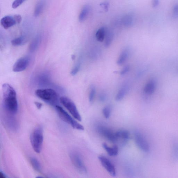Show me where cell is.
<instances>
[{
    "mask_svg": "<svg viewBox=\"0 0 178 178\" xmlns=\"http://www.w3.org/2000/svg\"><path fill=\"white\" fill-rule=\"evenodd\" d=\"M2 90L4 109L9 114H16L19 107L16 91L10 85L7 83L2 85Z\"/></svg>",
    "mask_w": 178,
    "mask_h": 178,
    "instance_id": "cell-1",
    "label": "cell"
},
{
    "mask_svg": "<svg viewBox=\"0 0 178 178\" xmlns=\"http://www.w3.org/2000/svg\"><path fill=\"white\" fill-rule=\"evenodd\" d=\"M36 96L52 106H57L59 98L56 92L52 89H38L35 92Z\"/></svg>",
    "mask_w": 178,
    "mask_h": 178,
    "instance_id": "cell-2",
    "label": "cell"
},
{
    "mask_svg": "<svg viewBox=\"0 0 178 178\" xmlns=\"http://www.w3.org/2000/svg\"><path fill=\"white\" fill-rule=\"evenodd\" d=\"M32 146L34 151L38 154L42 151L44 140V132L42 128L38 126L32 132L30 137Z\"/></svg>",
    "mask_w": 178,
    "mask_h": 178,
    "instance_id": "cell-3",
    "label": "cell"
},
{
    "mask_svg": "<svg viewBox=\"0 0 178 178\" xmlns=\"http://www.w3.org/2000/svg\"><path fill=\"white\" fill-rule=\"evenodd\" d=\"M56 107L59 117L64 121L71 125L74 129L81 131L84 130L83 126L72 118L62 107L57 105Z\"/></svg>",
    "mask_w": 178,
    "mask_h": 178,
    "instance_id": "cell-4",
    "label": "cell"
},
{
    "mask_svg": "<svg viewBox=\"0 0 178 178\" xmlns=\"http://www.w3.org/2000/svg\"><path fill=\"white\" fill-rule=\"evenodd\" d=\"M60 101L66 108L68 110L73 117L79 121H81L82 118L78 110L76 105L68 97L62 96L60 98Z\"/></svg>",
    "mask_w": 178,
    "mask_h": 178,
    "instance_id": "cell-5",
    "label": "cell"
},
{
    "mask_svg": "<svg viewBox=\"0 0 178 178\" xmlns=\"http://www.w3.org/2000/svg\"><path fill=\"white\" fill-rule=\"evenodd\" d=\"M70 157L72 164L78 172L82 174H86L87 168L79 154L76 152H72L70 154Z\"/></svg>",
    "mask_w": 178,
    "mask_h": 178,
    "instance_id": "cell-6",
    "label": "cell"
},
{
    "mask_svg": "<svg viewBox=\"0 0 178 178\" xmlns=\"http://www.w3.org/2000/svg\"><path fill=\"white\" fill-rule=\"evenodd\" d=\"M97 130L99 133L109 141L115 143L118 141L116 135V132L106 126L99 125L97 127Z\"/></svg>",
    "mask_w": 178,
    "mask_h": 178,
    "instance_id": "cell-7",
    "label": "cell"
},
{
    "mask_svg": "<svg viewBox=\"0 0 178 178\" xmlns=\"http://www.w3.org/2000/svg\"><path fill=\"white\" fill-rule=\"evenodd\" d=\"M135 142L138 147L145 152H148L150 147L148 143L143 135L139 131H135L134 134Z\"/></svg>",
    "mask_w": 178,
    "mask_h": 178,
    "instance_id": "cell-8",
    "label": "cell"
},
{
    "mask_svg": "<svg viewBox=\"0 0 178 178\" xmlns=\"http://www.w3.org/2000/svg\"><path fill=\"white\" fill-rule=\"evenodd\" d=\"M99 159L102 166L111 176L113 177L116 176V168L108 159L102 155H100L99 157Z\"/></svg>",
    "mask_w": 178,
    "mask_h": 178,
    "instance_id": "cell-9",
    "label": "cell"
},
{
    "mask_svg": "<svg viewBox=\"0 0 178 178\" xmlns=\"http://www.w3.org/2000/svg\"><path fill=\"white\" fill-rule=\"evenodd\" d=\"M28 57L25 56L17 60L13 67V71L15 72H21L26 69L30 63Z\"/></svg>",
    "mask_w": 178,
    "mask_h": 178,
    "instance_id": "cell-10",
    "label": "cell"
},
{
    "mask_svg": "<svg viewBox=\"0 0 178 178\" xmlns=\"http://www.w3.org/2000/svg\"><path fill=\"white\" fill-rule=\"evenodd\" d=\"M1 24L5 29H8L17 24L14 16H7L2 18Z\"/></svg>",
    "mask_w": 178,
    "mask_h": 178,
    "instance_id": "cell-11",
    "label": "cell"
},
{
    "mask_svg": "<svg viewBox=\"0 0 178 178\" xmlns=\"http://www.w3.org/2000/svg\"><path fill=\"white\" fill-rule=\"evenodd\" d=\"M46 5V0H39L37 2L34 9V15L35 16H38L42 13Z\"/></svg>",
    "mask_w": 178,
    "mask_h": 178,
    "instance_id": "cell-12",
    "label": "cell"
},
{
    "mask_svg": "<svg viewBox=\"0 0 178 178\" xmlns=\"http://www.w3.org/2000/svg\"><path fill=\"white\" fill-rule=\"evenodd\" d=\"M90 7L89 5H84L80 12L78 19L79 22H84L87 18L89 13Z\"/></svg>",
    "mask_w": 178,
    "mask_h": 178,
    "instance_id": "cell-13",
    "label": "cell"
},
{
    "mask_svg": "<svg viewBox=\"0 0 178 178\" xmlns=\"http://www.w3.org/2000/svg\"><path fill=\"white\" fill-rule=\"evenodd\" d=\"M103 147L110 156H116L118 154V147L117 145L110 147L107 144L104 143L103 144Z\"/></svg>",
    "mask_w": 178,
    "mask_h": 178,
    "instance_id": "cell-14",
    "label": "cell"
},
{
    "mask_svg": "<svg viewBox=\"0 0 178 178\" xmlns=\"http://www.w3.org/2000/svg\"><path fill=\"white\" fill-rule=\"evenodd\" d=\"M122 22L123 25L125 27H131L133 24V17L131 14H126L122 17Z\"/></svg>",
    "mask_w": 178,
    "mask_h": 178,
    "instance_id": "cell-15",
    "label": "cell"
},
{
    "mask_svg": "<svg viewBox=\"0 0 178 178\" xmlns=\"http://www.w3.org/2000/svg\"><path fill=\"white\" fill-rule=\"evenodd\" d=\"M116 135L118 141L119 139L122 140L126 141L129 138L130 134L129 132L126 130H120L116 132Z\"/></svg>",
    "mask_w": 178,
    "mask_h": 178,
    "instance_id": "cell-16",
    "label": "cell"
},
{
    "mask_svg": "<svg viewBox=\"0 0 178 178\" xmlns=\"http://www.w3.org/2000/svg\"><path fill=\"white\" fill-rule=\"evenodd\" d=\"M107 29L104 27H101L96 32V37L99 42H104L106 37Z\"/></svg>",
    "mask_w": 178,
    "mask_h": 178,
    "instance_id": "cell-17",
    "label": "cell"
},
{
    "mask_svg": "<svg viewBox=\"0 0 178 178\" xmlns=\"http://www.w3.org/2000/svg\"><path fill=\"white\" fill-rule=\"evenodd\" d=\"M129 56V52L127 49L124 50L119 56L117 61V64L119 65H122L126 61Z\"/></svg>",
    "mask_w": 178,
    "mask_h": 178,
    "instance_id": "cell-18",
    "label": "cell"
},
{
    "mask_svg": "<svg viewBox=\"0 0 178 178\" xmlns=\"http://www.w3.org/2000/svg\"><path fill=\"white\" fill-rule=\"evenodd\" d=\"M127 90L128 87L126 85H125L124 86L122 87L116 95V98H115L116 101H119L123 99L127 94Z\"/></svg>",
    "mask_w": 178,
    "mask_h": 178,
    "instance_id": "cell-19",
    "label": "cell"
},
{
    "mask_svg": "<svg viewBox=\"0 0 178 178\" xmlns=\"http://www.w3.org/2000/svg\"><path fill=\"white\" fill-rule=\"evenodd\" d=\"M172 156L174 161H178V140H177L173 143Z\"/></svg>",
    "mask_w": 178,
    "mask_h": 178,
    "instance_id": "cell-20",
    "label": "cell"
},
{
    "mask_svg": "<svg viewBox=\"0 0 178 178\" xmlns=\"http://www.w3.org/2000/svg\"><path fill=\"white\" fill-rule=\"evenodd\" d=\"M114 37V34L109 30L107 29L105 38V46L109 47Z\"/></svg>",
    "mask_w": 178,
    "mask_h": 178,
    "instance_id": "cell-21",
    "label": "cell"
},
{
    "mask_svg": "<svg viewBox=\"0 0 178 178\" xmlns=\"http://www.w3.org/2000/svg\"><path fill=\"white\" fill-rule=\"evenodd\" d=\"M30 162L32 167H33L35 170L38 172H40L41 170V166L38 160L36 158L31 157L30 159Z\"/></svg>",
    "mask_w": 178,
    "mask_h": 178,
    "instance_id": "cell-22",
    "label": "cell"
},
{
    "mask_svg": "<svg viewBox=\"0 0 178 178\" xmlns=\"http://www.w3.org/2000/svg\"><path fill=\"white\" fill-rule=\"evenodd\" d=\"M111 112V108L109 106H107L103 110V114L105 118H109Z\"/></svg>",
    "mask_w": 178,
    "mask_h": 178,
    "instance_id": "cell-23",
    "label": "cell"
},
{
    "mask_svg": "<svg viewBox=\"0 0 178 178\" xmlns=\"http://www.w3.org/2000/svg\"><path fill=\"white\" fill-rule=\"evenodd\" d=\"M24 41V39L22 37L17 38L11 41L12 45L14 46H18L20 45Z\"/></svg>",
    "mask_w": 178,
    "mask_h": 178,
    "instance_id": "cell-24",
    "label": "cell"
},
{
    "mask_svg": "<svg viewBox=\"0 0 178 178\" xmlns=\"http://www.w3.org/2000/svg\"><path fill=\"white\" fill-rule=\"evenodd\" d=\"M95 93H96V89L94 86L91 87L89 94V99L90 102L93 101L94 98Z\"/></svg>",
    "mask_w": 178,
    "mask_h": 178,
    "instance_id": "cell-25",
    "label": "cell"
},
{
    "mask_svg": "<svg viewBox=\"0 0 178 178\" xmlns=\"http://www.w3.org/2000/svg\"><path fill=\"white\" fill-rule=\"evenodd\" d=\"M154 85L151 82H150L145 86L144 91L145 93L147 94H150L152 93Z\"/></svg>",
    "mask_w": 178,
    "mask_h": 178,
    "instance_id": "cell-26",
    "label": "cell"
},
{
    "mask_svg": "<svg viewBox=\"0 0 178 178\" xmlns=\"http://www.w3.org/2000/svg\"><path fill=\"white\" fill-rule=\"evenodd\" d=\"M26 0H15L13 2L12 4V7L14 9H16L18 7L20 6L26 1Z\"/></svg>",
    "mask_w": 178,
    "mask_h": 178,
    "instance_id": "cell-27",
    "label": "cell"
},
{
    "mask_svg": "<svg viewBox=\"0 0 178 178\" xmlns=\"http://www.w3.org/2000/svg\"><path fill=\"white\" fill-rule=\"evenodd\" d=\"M40 39V37L39 36H37L33 42H32L31 46V49H34L37 47V45H38L39 40Z\"/></svg>",
    "mask_w": 178,
    "mask_h": 178,
    "instance_id": "cell-28",
    "label": "cell"
},
{
    "mask_svg": "<svg viewBox=\"0 0 178 178\" xmlns=\"http://www.w3.org/2000/svg\"><path fill=\"white\" fill-rule=\"evenodd\" d=\"M100 6L104 9L105 11L107 12L108 11L109 7V3L108 2H102L100 4Z\"/></svg>",
    "mask_w": 178,
    "mask_h": 178,
    "instance_id": "cell-29",
    "label": "cell"
},
{
    "mask_svg": "<svg viewBox=\"0 0 178 178\" xmlns=\"http://www.w3.org/2000/svg\"><path fill=\"white\" fill-rule=\"evenodd\" d=\"M80 67V65L78 64L77 66L74 67V68L71 71V74L72 75V76H74L75 74H76L79 71Z\"/></svg>",
    "mask_w": 178,
    "mask_h": 178,
    "instance_id": "cell-30",
    "label": "cell"
},
{
    "mask_svg": "<svg viewBox=\"0 0 178 178\" xmlns=\"http://www.w3.org/2000/svg\"><path fill=\"white\" fill-rule=\"evenodd\" d=\"M130 69V67L129 66H127L125 67L120 72V74L121 75H124L129 71Z\"/></svg>",
    "mask_w": 178,
    "mask_h": 178,
    "instance_id": "cell-31",
    "label": "cell"
},
{
    "mask_svg": "<svg viewBox=\"0 0 178 178\" xmlns=\"http://www.w3.org/2000/svg\"><path fill=\"white\" fill-rule=\"evenodd\" d=\"M15 20H16L17 24L20 23L22 21V17L19 14H16L14 16Z\"/></svg>",
    "mask_w": 178,
    "mask_h": 178,
    "instance_id": "cell-32",
    "label": "cell"
},
{
    "mask_svg": "<svg viewBox=\"0 0 178 178\" xmlns=\"http://www.w3.org/2000/svg\"><path fill=\"white\" fill-rule=\"evenodd\" d=\"M99 98L100 101H104L106 99V95L104 94H102L100 95Z\"/></svg>",
    "mask_w": 178,
    "mask_h": 178,
    "instance_id": "cell-33",
    "label": "cell"
},
{
    "mask_svg": "<svg viewBox=\"0 0 178 178\" xmlns=\"http://www.w3.org/2000/svg\"><path fill=\"white\" fill-rule=\"evenodd\" d=\"M35 104L38 109H41L42 106V104L38 102H36L35 103Z\"/></svg>",
    "mask_w": 178,
    "mask_h": 178,
    "instance_id": "cell-34",
    "label": "cell"
},
{
    "mask_svg": "<svg viewBox=\"0 0 178 178\" xmlns=\"http://www.w3.org/2000/svg\"><path fill=\"white\" fill-rule=\"evenodd\" d=\"M153 5L154 6H157L158 4V0H153Z\"/></svg>",
    "mask_w": 178,
    "mask_h": 178,
    "instance_id": "cell-35",
    "label": "cell"
},
{
    "mask_svg": "<svg viewBox=\"0 0 178 178\" xmlns=\"http://www.w3.org/2000/svg\"><path fill=\"white\" fill-rule=\"evenodd\" d=\"M0 177L1 178H6V176L3 173L1 172H0Z\"/></svg>",
    "mask_w": 178,
    "mask_h": 178,
    "instance_id": "cell-36",
    "label": "cell"
}]
</instances>
